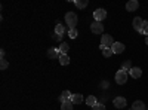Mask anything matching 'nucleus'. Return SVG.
<instances>
[{
    "mask_svg": "<svg viewBox=\"0 0 148 110\" xmlns=\"http://www.w3.org/2000/svg\"><path fill=\"white\" fill-rule=\"evenodd\" d=\"M129 75H130L133 79H139L141 75H142V70H141L139 67H132V68L129 70Z\"/></svg>",
    "mask_w": 148,
    "mask_h": 110,
    "instance_id": "obj_10",
    "label": "nucleus"
},
{
    "mask_svg": "<svg viewBox=\"0 0 148 110\" xmlns=\"http://www.w3.org/2000/svg\"><path fill=\"white\" fill-rule=\"evenodd\" d=\"M47 57L51 59H59V57H61L59 48H51V49L47 51Z\"/></svg>",
    "mask_w": 148,
    "mask_h": 110,
    "instance_id": "obj_7",
    "label": "nucleus"
},
{
    "mask_svg": "<svg viewBox=\"0 0 148 110\" xmlns=\"http://www.w3.org/2000/svg\"><path fill=\"white\" fill-rule=\"evenodd\" d=\"M142 22H144V19H142V18H139V17L133 18V28L136 30L138 33H141V28H142Z\"/></svg>",
    "mask_w": 148,
    "mask_h": 110,
    "instance_id": "obj_12",
    "label": "nucleus"
},
{
    "mask_svg": "<svg viewBox=\"0 0 148 110\" xmlns=\"http://www.w3.org/2000/svg\"><path fill=\"white\" fill-rule=\"evenodd\" d=\"M138 8H139L138 0H129V2L126 3V9H127V12H135Z\"/></svg>",
    "mask_w": 148,
    "mask_h": 110,
    "instance_id": "obj_8",
    "label": "nucleus"
},
{
    "mask_svg": "<svg viewBox=\"0 0 148 110\" xmlns=\"http://www.w3.org/2000/svg\"><path fill=\"white\" fill-rule=\"evenodd\" d=\"M99 48H101V51H102V54H104V57H105V58H110L111 55L114 54V52H113V49H111V48H105L104 45H101Z\"/></svg>",
    "mask_w": 148,
    "mask_h": 110,
    "instance_id": "obj_16",
    "label": "nucleus"
},
{
    "mask_svg": "<svg viewBox=\"0 0 148 110\" xmlns=\"http://www.w3.org/2000/svg\"><path fill=\"white\" fill-rule=\"evenodd\" d=\"M90 30H92V33H95V34H104V24L93 21V22L90 24Z\"/></svg>",
    "mask_w": 148,
    "mask_h": 110,
    "instance_id": "obj_4",
    "label": "nucleus"
},
{
    "mask_svg": "<svg viewBox=\"0 0 148 110\" xmlns=\"http://www.w3.org/2000/svg\"><path fill=\"white\" fill-rule=\"evenodd\" d=\"M145 43H147V45H148V37H145Z\"/></svg>",
    "mask_w": 148,
    "mask_h": 110,
    "instance_id": "obj_30",
    "label": "nucleus"
},
{
    "mask_svg": "<svg viewBox=\"0 0 148 110\" xmlns=\"http://www.w3.org/2000/svg\"><path fill=\"white\" fill-rule=\"evenodd\" d=\"M92 110H105V106H104L102 103H96V104L92 107Z\"/></svg>",
    "mask_w": 148,
    "mask_h": 110,
    "instance_id": "obj_26",
    "label": "nucleus"
},
{
    "mask_svg": "<svg viewBox=\"0 0 148 110\" xmlns=\"http://www.w3.org/2000/svg\"><path fill=\"white\" fill-rule=\"evenodd\" d=\"M71 97H73V94H71L70 91H62V92H61V95H59V101H61V103L71 101Z\"/></svg>",
    "mask_w": 148,
    "mask_h": 110,
    "instance_id": "obj_11",
    "label": "nucleus"
},
{
    "mask_svg": "<svg viewBox=\"0 0 148 110\" xmlns=\"http://www.w3.org/2000/svg\"><path fill=\"white\" fill-rule=\"evenodd\" d=\"M82 101H83V95L82 94H73V97H71V103L73 104H82Z\"/></svg>",
    "mask_w": 148,
    "mask_h": 110,
    "instance_id": "obj_14",
    "label": "nucleus"
},
{
    "mask_svg": "<svg viewBox=\"0 0 148 110\" xmlns=\"http://www.w3.org/2000/svg\"><path fill=\"white\" fill-rule=\"evenodd\" d=\"M73 103L71 101H65V103H61V110H73Z\"/></svg>",
    "mask_w": 148,
    "mask_h": 110,
    "instance_id": "obj_20",
    "label": "nucleus"
},
{
    "mask_svg": "<svg viewBox=\"0 0 148 110\" xmlns=\"http://www.w3.org/2000/svg\"><path fill=\"white\" fill-rule=\"evenodd\" d=\"M68 49H70V46L67 42H61L59 45V51H61V55H67L68 54Z\"/></svg>",
    "mask_w": 148,
    "mask_h": 110,
    "instance_id": "obj_15",
    "label": "nucleus"
},
{
    "mask_svg": "<svg viewBox=\"0 0 148 110\" xmlns=\"http://www.w3.org/2000/svg\"><path fill=\"white\" fill-rule=\"evenodd\" d=\"M101 86H102V88H107V86H108V82H102Z\"/></svg>",
    "mask_w": 148,
    "mask_h": 110,
    "instance_id": "obj_28",
    "label": "nucleus"
},
{
    "mask_svg": "<svg viewBox=\"0 0 148 110\" xmlns=\"http://www.w3.org/2000/svg\"><path fill=\"white\" fill-rule=\"evenodd\" d=\"M8 67H9V63H8V59L2 58V59H0V70H6Z\"/></svg>",
    "mask_w": 148,
    "mask_h": 110,
    "instance_id": "obj_24",
    "label": "nucleus"
},
{
    "mask_svg": "<svg viewBox=\"0 0 148 110\" xmlns=\"http://www.w3.org/2000/svg\"><path fill=\"white\" fill-rule=\"evenodd\" d=\"M132 110H145L144 101H135V103L132 104Z\"/></svg>",
    "mask_w": 148,
    "mask_h": 110,
    "instance_id": "obj_17",
    "label": "nucleus"
},
{
    "mask_svg": "<svg viewBox=\"0 0 148 110\" xmlns=\"http://www.w3.org/2000/svg\"><path fill=\"white\" fill-rule=\"evenodd\" d=\"M141 33L144 34V36H147L148 37V22L144 19V22H142V28H141Z\"/></svg>",
    "mask_w": 148,
    "mask_h": 110,
    "instance_id": "obj_23",
    "label": "nucleus"
},
{
    "mask_svg": "<svg viewBox=\"0 0 148 110\" xmlns=\"http://www.w3.org/2000/svg\"><path fill=\"white\" fill-rule=\"evenodd\" d=\"M107 18V10L105 9H96L95 12H93V19L96 21V22H102L104 19Z\"/></svg>",
    "mask_w": 148,
    "mask_h": 110,
    "instance_id": "obj_3",
    "label": "nucleus"
},
{
    "mask_svg": "<svg viewBox=\"0 0 148 110\" xmlns=\"http://www.w3.org/2000/svg\"><path fill=\"white\" fill-rule=\"evenodd\" d=\"M130 68H132V63H130V59H126V61H123V63H121V70H125V71L127 70V71H129Z\"/></svg>",
    "mask_w": 148,
    "mask_h": 110,
    "instance_id": "obj_19",
    "label": "nucleus"
},
{
    "mask_svg": "<svg viewBox=\"0 0 148 110\" xmlns=\"http://www.w3.org/2000/svg\"><path fill=\"white\" fill-rule=\"evenodd\" d=\"M101 45H104L105 48L113 46L114 45V40H113V37H111L110 34H104V36H101Z\"/></svg>",
    "mask_w": 148,
    "mask_h": 110,
    "instance_id": "obj_6",
    "label": "nucleus"
},
{
    "mask_svg": "<svg viewBox=\"0 0 148 110\" xmlns=\"http://www.w3.org/2000/svg\"><path fill=\"white\" fill-rule=\"evenodd\" d=\"M65 24H68V30L76 28L77 26V15L74 12H67L65 14Z\"/></svg>",
    "mask_w": 148,
    "mask_h": 110,
    "instance_id": "obj_1",
    "label": "nucleus"
},
{
    "mask_svg": "<svg viewBox=\"0 0 148 110\" xmlns=\"http://www.w3.org/2000/svg\"><path fill=\"white\" fill-rule=\"evenodd\" d=\"M64 33H65V27H64L59 21H56V26H55V34L64 36Z\"/></svg>",
    "mask_w": 148,
    "mask_h": 110,
    "instance_id": "obj_13",
    "label": "nucleus"
},
{
    "mask_svg": "<svg viewBox=\"0 0 148 110\" xmlns=\"http://www.w3.org/2000/svg\"><path fill=\"white\" fill-rule=\"evenodd\" d=\"M74 5H76L77 8H80V9H84L86 6H88V0H76Z\"/></svg>",
    "mask_w": 148,
    "mask_h": 110,
    "instance_id": "obj_21",
    "label": "nucleus"
},
{
    "mask_svg": "<svg viewBox=\"0 0 148 110\" xmlns=\"http://www.w3.org/2000/svg\"><path fill=\"white\" fill-rule=\"evenodd\" d=\"M96 103H98V101H96V98H95V95H89L88 98H86V104H88L89 107H93Z\"/></svg>",
    "mask_w": 148,
    "mask_h": 110,
    "instance_id": "obj_18",
    "label": "nucleus"
},
{
    "mask_svg": "<svg viewBox=\"0 0 148 110\" xmlns=\"http://www.w3.org/2000/svg\"><path fill=\"white\" fill-rule=\"evenodd\" d=\"M111 49H113L114 54H121V52H125V45L121 42H114V45L111 46Z\"/></svg>",
    "mask_w": 148,
    "mask_h": 110,
    "instance_id": "obj_9",
    "label": "nucleus"
},
{
    "mask_svg": "<svg viewBox=\"0 0 148 110\" xmlns=\"http://www.w3.org/2000/svg\"><path fill=\"white\" fill-rule=\"evenodd\" d=\"M68 36L71 39H76L77 36H79V33H77V30L76 28H73V30H68Z\"/></svg>",
    "mask_w": 148,
    "mask_h": 110,
    "instance_id": "obj_25",
    "label": "nucleus"
},
{
    "mask_svg": "<svg viewBox=\"0 0 148 110\" xmlns=\"http://www.w3.org/2000/svg\"><path fill=\"white\" fill-rule=\"evenodd\" d=\"M0 57H2V58H5V49H2V51H0Z\"/></svg>",
    "mask_w": 148,
    "mask_h": 110,
    "instance_id": "obj_29",
    "label": "nucleus"
},
{
    "mask_svg": "<svg viewBox=\"0 0 148 110\" xmlns=\"http://www.w3.org/2000/svg\"><path fill=\"white\" fill-rule=\"evenodd\" d=\"M113 104H114L116 109H123V107H126L127 101H126L125 97H116V98L113 100Z\"/></svg>",
    "mask_w": 148,
    "mask_h": 110,
    "instance_id": "obj_5",
    "label": "nucleus"
},
{
    "mask_svg": "<svg viewBox=\"0 0 148 110\" xmlns=\"http://www.w3.org/2000/svg\"><path fill=\"white\" fill-rule=\"evenodd\" d=\"M59 63L62 64V66L70 64V57H68V54H67V55H61V57H59Z\"/></svg>",
    "mask_w": 148,
    "mask_h": 110,
    "instance_id": "obj_22",
    "label": "nucleus"
},
{
    "mask_svg": "<svg viewBox=\"0 0 148 110\" xmlns=\"http://www.w3.org/2000/svg\"><path fill=\"white\" fill-rule=\"evenodd\" d=\"M53 39H56V40H61V39H62V36H59V34H55V36H53Z\"/></svg>",
    "mask_w": 148,
    "mask_h": 110,
    "instance_id": "obj_27",
    "label": "nucleus"
},
{
    "mask_svg": "<svg viewBox=\"0 0 148 110\" xmlns=\"http://www.w3.org/2000/svg\"><path fill=\"white\" fill-rule=\"evenodd\" d=\"M116 83L119 85H125L127 83V73L125 70H119L116 71Z\"/></svg>",
    "mask_w": 148,
    "mask_h": 110,
    "instance_id": "obj_2",
    "label": "nucleus"
}]
</instances>
